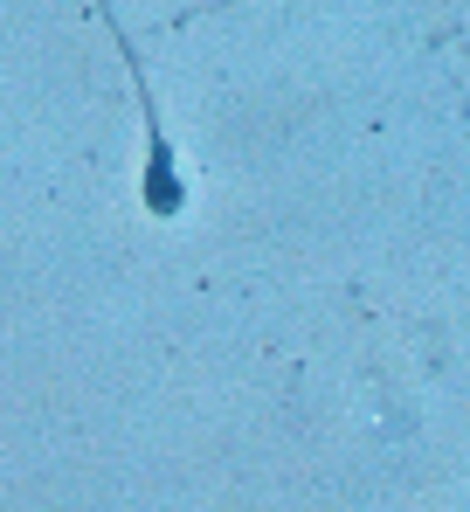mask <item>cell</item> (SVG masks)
Listing matches in <instances>:
<instances>
[{"label": "cell", "instance_id": "6da1fadb", "mask_svg": "<svg viewBox=\"0 0 470 512\" xmlns=\"http://www.w3.org/2000/svg\"><path fill=\"white\" fill-rule=\"evenodd\" d=\"M97 14H104V28H111V42H118L125 70H132V90H139V111H146V173H139V201H146V215H153V222H173V215L187 208V173H180V160H173V146H166V125H159V111H153V90H146V63H139L132 35H125L118 7H111V0H97Z\"/></svg>", "mask_w": 470, "mask_h": 512}, {"label": "cell", "instance_id": "7a4b0ae2", "mask_svg": "<svg viewBox=\"0 0 470 512\" xmlns=\"http://www.w3.org/2000/svg\"><path fill=\"white\" fill-rule=\"evenodd\" d=\"M208 7H235V0H208ZM208 7H194V14H208ZM194 14H187V21H194Z\"/></svg>", "mask_w": 470, "mask_h": 512}]
</instances>
